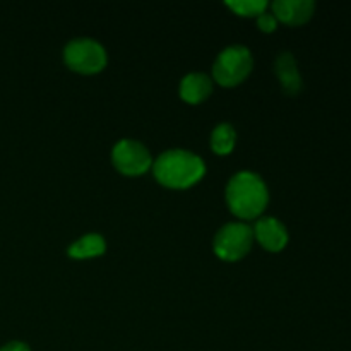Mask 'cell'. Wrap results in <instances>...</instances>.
<instances>
[{"label":"cell","instance_id":"cell-14","mask_svg":"<svg viewBox=\"0 0 351 351\" xmlns=\"http://www.w3.org/2000/svg\"><path fill=\"white\" fill-rule=\"evenodd\" d=\"M257 26H259V29L264 31V33H273L278 26V19L274 17L273 12L266 10V12H263L257 17Z\"/></svg>","mask_w":351,"mask_h":351},{"label":"cell","instance_id":"cell-4","mask_svg":"<svg viewBox=\"0 0 351 351\" xmlns=\"http://www.w3.org/2000/svg\"><path fill=\"white\" fill-rule=\"evenodd\" d=\"M64 60L69 69L79 74H96L105 69L108 57L103 45H99L98 41L77 38L65 47Z\"/></svg>","mask_w":351,"mask_h":351},{"label":"cell","instance_id":"cell-13","mask_svg":"<svg viewBox=\"0 0 351 351\" xmlns=\"http://www.w3.org/2000/svg\"><path fill=\"white\" fill-rule=\"evenodd\" d=\"M226 5L239 16L259 17L261 14L266 12L269 3L266 0H230V2H226Z\"/></svg>","mask_w":351,"mask_h":351},{"label":"cell","instance_id":"cell-15","mask_svg":"<svg viewBox=\"0 0 351 351\" xmlns=\"http://www.w3.org/2000/svg\"><path fill=\"white\" fill-rule=\"evenodd\" d=\"M0 351H31L29 346L23 341H10L7 345H3Z\"/></svg>","mask_w":351,"mask_h":351},{"label":"cell","instance_id":"cell-10","mask_svg":"<svg viewBox=\"0 0 351 351\" xmlns=\"http://www.w3.org/2000/svg\"><path fill=\"white\" fill-rule=\"evenodd\" d=\"M213 91V81L206 74L201 72H194L182 79L180 82V96L184 101L191 103V105H197V103L204 101Z\"/></svg>","mask_w":351,"mask_h":351},{"label":"cell","instance_id":"cell-3","mask_svg":"<svg viewBox=\"0 0 351 351\" xmlns=\"http://www.w3.org/2000/svg\"><path fill=\"white\" fill-rule=\"evenodd\" d=\"M254 65L252 53L242 45L228 47L218 55L213 65V75L216 82L225 88H233L247 79Z\"/></svg>","mask_w":351,"mask_h":351},{"label":"cell","instance_id":"cell-8","mask_svg":"<svg viewBox=\"0 0 351 351\" xmlns=\"http://www.w3.org/2000/svg\"><path fill=\"white\" fill-rule=\"evenodd\" d=\"M254 237L269 252H280L288 243L287 226L276 218H261L254 228Z\"/></svg>","mask_w":351,"mask_h":351},{"label":"cell","instance_id":"cell-12","mask_svg":"<svg viewBox=\"0 0 351 351\" xmlns=\"http://www.w3.org/2000/svg\"><path fill=\"white\" fill-rule=\"evenodd\" d=\"M237 132L230 123H219L211 134V147L216 154H230L235 147Z\"/></svg>","mask_w":351,"mask_h":351},{"label":"cell","instance_id":"cell-6","mask_svg":"<svg viewBox=\"0 0 351 351\" xmlns=\"http://www.w3.org/2000/svg\"><path fill=\"white\" fill-rule=\"evenodd\" d=\"M112 161L120 173L132 177L146 173L153 165L147 147L132 139H123L113 146Z\"/></svg>","mask_w":351,"mask_h":351},{"label":"cell","instance_id":"cell-1","mask_svg":"<svg viewBox=\"0 0 351 351\" xmlns=\"http://www.w3.org/2000/svg\"><path fill=\"white\" fill-rule=\"evenodd\" d=\"M226 202L230 211L242 219H254L266 209L269 192L259 175L240 171L226 185Z\"/></svg>","mask_w":351,"mask_h":351},{"label":"cell","instance_id":"cell-7","mask_svg":"<svg viewBox=\"0 0 351 351\" xmlns=\"http://www.w3.org/2000/svg\"><path fill=\"white\" fill-rule=\"evenodd\" d=\"M315 3L312 0H276L271 3V12L278 21L288 26H302L314 16Z\"/></svg>","mask_w":351,"mask_h":351},{"label":"cell","instance_id":"cell-5","mask_svg":"<svg viewBox=\"0 0 351 351\" xmlns=\"http://www.w3.org/2000/svg\"><path fill=\"white\" fill-rule=\"evenodd\" d=\"M254 242V232L243 223H228L215 237V252L223 261H240L249 254Z\"/></svg>","mask_w":351,"mask_h":351},{"label":"cell","instance_id":"cell-2","mask_svg":"<svg viewBox=\"0 0 351 351\" xmlns=\"http://www.w3.org/2000/svg\"><path fill=\"white\" fill-rule=\"evenodd\" d=\"M156 180L170 189H187L197 184L206 173V165L197 154L185 149H170L153 165Z\"/></svg>","mask_w":351,"mask_h":351},{"label":"cell","instance_id":"cell-11","mask_svg":"<svg viewBox=\"0 0 351 351\" xmlns=\"http://www.w3.org/2000/svg\"><path fill=\"white\" fill-rule=\"evenodd\" d=\"M106 243L105 239L98 233H89V235L82 237L81 240L72 243L69 247V256L74 259H88V257H98L105 252Z\"/></svg>","mask_w":351,"mask_h":351},{"label":"cell","instance_id":"cell-9","mask_svg":"<svg viewBox=\"0 0 351 351\" xmlns=\"http://www.w3.org/2000/svg\"><path fill=\"white\" fill-rule=\"evenodd\" d=\"M274 71H276L278 79L281 82V88L287 95L295 96L302 91L304 82H302V75L298 72L297 62L290 51H281L274 62Z\"/></svg>","mask_w":351,"mask_h":351}]
</instances>
